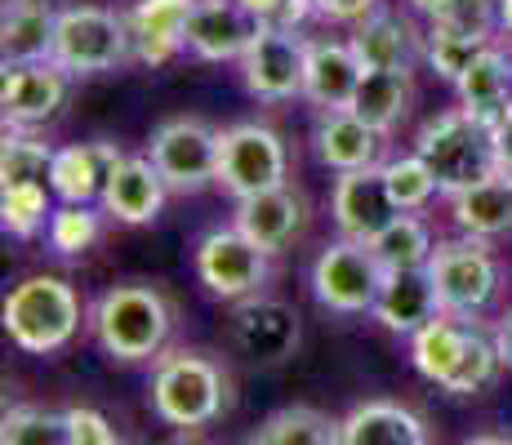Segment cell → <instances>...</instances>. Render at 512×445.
<instances>
[{
	"label": "cell",
	"instance_id": "1",
	"mask_svg": "<svg viewBox=\"0 0 512 445\" xmlns=\"http://www.w3.org/2000/svg\"><path fill=\"white\" fill-rule=\"evenodd\" d=\"M85 325H90L103 356H112V361L121 365L156 361L174 334V303L161 285L125 281L98 294Z\"/></svg>",
	"mask_w": 512,
	"mask_h": 445
},
{
	"label": "cell",
	"instance_id": "8",
	"mask_svg": "<svg viewBox=\"0 0 512 445\" xmlns=\"http://www.w3.org/2000/svg\"><path fill=\"white\" fill-rule=\"evenodd\" d=\"M290 183V147L268 121H236L219 134V187L232 201Z\"/></svg>",
	"mask_w": 512,
	"mask_h": 445
},
{
	"label": "cell",
	"instance_id": "37",
	"mask_svg": "<svg viewBox=\"0 0 512 445\" xmlns=\"http://www.w3.org/2000/svg\"><path fill=\"white\" fill-rule=\"evenodd\" d=\"M428 27L450 36H468V41L495 45L499 32V0H446L428 14Z\"/></svg>",
	"mask_w": 512,
	"mask_h": 445
},
{
	"label": "cell",
	"instance_id": "44",
	"mask_svg": "<svg viewBox=\"0 0 512 445\" xmlns=\"http://www.w3.org/2000/svg\"><path fill=\"white\" fill-rule=\"evenodd\" d=\"M495 339H499V348H504V361L512 365V308L499 316V325H495Z\"/></svg>",
	"mask_w": 512,
	"mask_h": 445
},
{
	"label": "cell",
	"instance_id": "16",
	"mask_svg": "<svg viewBox=\"0 0 512 445\" xmlns=\"http://www.w3.org/2000/svg\"><path fill=\"white\" fill-rule=\"evenodd\" d=\"M312 156L326 165L330 174H357L379 170L388 161V134H379L357 112H317L312 121Z\"/></svg>",
	"mask_w": 512,
	"mask_h": 445
},
{
	"label": "cell",
	"instance_id": "9",
	"mask_svg": "<svg viewBox=\"0 0 512 445\" xmlns=\"http://www.w3.org/2000/svg\"><path fill=\"white\" fill-rule=\"evenodd\" d=\"M192 267H196V281H201L214 299L245 303V299H254V294H263V285H268L272 254L259 250L236 223H228V227H210V232L196 241Z\"/></svg>",
	"mask_w": 512,
	"mask_h": 445
},
{
	"label": "cell",
	"instance_id": "6",
	"mask_svg": "<svg viewBox=\"0 0 512 445\" xmlns=\"http://www.w3.org/2000/svg\"><path fill=\"white\" fill-rule=\"evenodd\" d=\"M54 58L67 76H103L134 63V36L125 9L107 5H67L58 14Z\"/></svg>",
	"mask_w": 512,
	"mask_h": 445
},
{
	"label": "cell",
	"instance_id": "46",
	"mask_svg": "<svg viewBox=\"0 0 512 445\" xmlns=\"http://www.w3.org/2000/svg\"><path fill=\"white\" fill-rule=\"evenodd\" d=\"M499 32L512 36V0H499Z\"/></svg>",
	"mask_w": 512,
	"mask_h": 445
},
{
	"label": "cell",
	"instance_id": "25",
	"mask_svg": "<svg viewBox=\"0 0 512 445\" xmlns=\"http://www.w3.org/2000/svg\"><path fill=\"white\" fill-rule=\"evenodd\" d=\"M459 107H468L477 121H486L495 130L499 121L512 112V54L499 45H486L472 67L455 81Z\"/></svg>",
	"mask_w": 512,
	"mask_h": 445
},
{
	"label": "cell",
	"instance_id": "33",
	"mask_svg": "<svg viewBox=\"0 0 512 445\" xmlns=\"http://www.w3.org/2000/svg\"><path fill=\"white\" fill-rule=\"evenodd\" d=\"M54 152L58 147L45 143L36 130H5V147H0V187L49 183Z\"/></svg>",
	"mask_w": 512,
	"mask_h": 445
},
{
	"label": "cell",
	"instance_id": "21",
	"mask_svg": "<svg viewBox=\"0 0 512 445\" xmlns=\"http://www.w3.org/2000/svg\"><path fill=\"white\" fill-rule=\"evenodd\" d=\"M196 0H134L125 9L134 36V63L165 67L187 49V23Z\"/></svg>",
	"mask_w": 512,
	"mask_h": 445
},
{
	"label": "cell",
	"instance_id": "5",
	"mask_svg": "<svg viewBox=\"0 0 512 445\" xmlns=\"http://www.w3.org/2000/svg\"><path fill=\"white\" fill-rule=\"evenodd\" d=\"M428 272H432V285H437L441 312L468 325H481V316L495 308L499 285H504L495 241H477V236H464V232L455 241H437Z\"/></svg>",
	"mask_w": 512,
	"mask_h": 445
},
{
	"label": "cell",
	"instance_id": "20",
	"mask_svg": "<svg viewBox=\"0 0 512 445\" xmlns=\"http://www.w3.org/2000/svg\"><path fill=\"white\" fill-rule=\"evenodd\" d=\"M125 161V152L107 138H94V143H72L54 152V170H49V192L63 205H94L103 201V187L112 170Z\"/></svg>",
	"mask_w": 512,
	"mask_h": 445
},
{
	"label": "cell",
	"instance_id": "36",
	"mask_svg": "<svg viewBox=\"0 0 512 445\" xmlns=\"http://www.w3.org/2000/svg\"><path fill=\"white\" fill-rule=\"evenodd\" d=\"M49 219H54V192L49 183H32V187H0V227L18 241H32L41 236Z\"/></svg>",
	"mask_w": 512,
	"mask_h": 445
},
{
	"label": "cell",
	"instance_id": "43",
	"mask_svg": "<svg viewBox=\"0 0 512 445\" xmlns=\"http://www.w3.org/2000/svg\"><path fill=\"white\" fill-rule=\"evenodd\" d=\"M236 5L245 9V14H254L259 23H277L281 18V9L290 5V0H236Z\"/></svg>",
	"mask_w": 512,
	"mask_h": 445
},
{
	"label": "cell",
	"instance_id": "47",
	"mask_svg": "<svg viewBox=\"0 0 512 445\" xmlns=\"http://www.w3.org/2000/svg\"><path fill=\"white\" fill-rule=\"evenodd\" d=\"M406 5L415 9V14H423V18H428L432 9H437V5H446V0H406Z\"/></svg>",
	"mask_w": 512,
	"mask_h": 445
},
{
	"label": "cell",
	"instance_id": "26",
	"mask_svg": "<svg viewBox=\"0 0 512 445\" xmlns=\"http://www.w3.org/2000/svg\"><path fill=\"white\" fill-rule=\"evenodd\" d=\"M446 201H450V219L464 236H477V241L512 236V178L490 174L481 183L464 187V192L446 196Z\"/></svg>",
	"mask_w": 512,
	"mask_h": 445
},
{
	"label": "cell",
	"instance_id": "38",
	"mask_svg": "<svg viewBox=\"0 0 512 445\" xmlns=\"http://www.w3.org/2000/svg\"><path fill=\"white\" fill-rule=\"evenodd\" d=\"M0 445H67V419L45 405H9L0 419Z\"/></svg>",
	"mask_w": 512,
	"mask_h": 445
},
{
	"label": "cell",
	"instance_id": "22",
	"mask_svg": "<svg viewBox=\"0 0 512 445\" xmlns=\"http://www.w3.org/2000/svg\"><path fill=\"white\" fill-rule=\"evenodd\" d=\"M370 316L383 325V330L401 334V339H415L423 325H432L437 316H446V312H441L437 285H432L428 267H401V272L383 276L379 303H374Z\"/></svg>",
	"mask_w": 512,
	"mask_h": 445
},
{
	"label": "cell",
	"instance_id": "4",
	"mask_svg": "<svg viewBox=\"0 0 512 445\" xmlns=\"http://www.w3.org/2000/svg\"><path fill=\"white\" fill-rule=\"evenodd\" d=\"M415 152L432 165L441 183V196H455L495 170V130L468 112V107H446L428 116L415 134Z\"/></svg>",
	"mask_w": 512,
	"mask_h": 445
},
{
	"label": "cell",
	"instance_id": "48",
	"mask_svg": "<svg viewBox=\"0 0 512 445\" xmlns=\"http://www.w3.org/2000/svg\"><path fill=\"white\" fill-rule=\"evenodd\" d=\"M121 445H125V441H121Z\"/></svg>",
	"mask_w": 512,
	"mask_h": 445
},
{
	"label": "cell",
	"instance_id": "23",
	"mask_svg": "<svg viewBox=\"0 0 512 445\" xmlns=\"http://www.w3.org/2000/svg\"><path fill=\"white\" fill-rule=\"evenodd\" d=\"M165 196H170V187H165L161 170H156L147 156H125L121 165L112 170L103 187V214L125 227H143V223H156L165 210Z\"/></svg>",
	"mask_w": 512,
	"mask_h": 445
},
{
	"label": "cell",
	"instance_id": "19",
	"mask_svg": "<svg viewBox=\"0 0 512 445\" xmlns=\"http://www.w3.org/2000/svg\"><path fill=\"white\" fill-rule=\"evenodd\" d=\"M254 32H259V18L245 14L236 0H196L192 23H187V54L201 63H241Z\"/></svg>",
	"mask_w": 512,
	"mask_h": 445
},
{
	"label": "cell",
	"instance_id": "29",
	"mask_svg": "<svg viewBox=\"0 0 512 445\" xmlns=\"http://www.w3.org/2000/svg\"><path fill=\"white\" fill-rule=\"evenodd\" d=\"M468 321H455V316H437L432 325H423V330L410 339V361H415V370L423 374L428 383H446L450 374H455L459 356H464V343H468Z\"/></svg>",
	"mask_w": 512,
	"mask_h": 445
},
{
	"label": "cell",
	"instance_id": "2",
	"mask_svg": "<svg viewBox=\"0 0 512 445\" xmlns=\"http://www.w3.org/2000/svg\"><path fill=\"white\" fill-rule=\"evenodd\" d=\"M152 414L170 428H205L223 419L232 405V374L223 361L192 348L161 352L152 361V383H147Z\"/></svg>",
	"mask_w": 512,
	"mask_h": 445
},
{
	"label": "cell",
	"instance_id": "40",
	"mask_svg": "<svg viewBox=\"0 0 512 445\" xmlns=\"http://www.w3.org/2000/svg\"><path fill=\"white\" fill-rule=\"evenodd\" d=\"M63 419H67V445H121L112 419L103 410H94V405H72V410H63Z\"/></svg>",
	"mask_w": 512,
	"mask_h": 445
},
{
	"label": "cell",
	"instance_id": "35",
	"mask_svg": "<svg viewBox=\"0 0 512 445\" xmlns=\"http://www.w3.org/2000/svg\"><path fill=\"white\" fill-rule=\"evenodd\" d=\"M103 236V210L94 205H54V219L45 227V241L58 259H85Z\"/></svg>",
	"mask_w": 512,
	"mask_h": 445
},
{
	"label": "cell",
	"instance_id": "10",
	"mask_svg": "<svg viewBox=\"0 0 512 445\" xmlns=\"http://www.w3.org/2000/svg\"><path fill=\"white\" fill-rule=\"evenodd\" d=\"M383 263L374 259L370 245L361 241H330L312 263V294L326 312L339 316H366L379 303L383 290Z\"/></svg>",
	"mask_w": 512,
	"mask_h": 445
},
{
	"label": "cell",
	"instance_id": "11",
	"mask_svg": "<svg viewBox=\"0 0 512 445\" xmlns=\"http://www.w3.org/2000/svg\"><path fill=\"white\" fill-rule=\"evenodd\" d=\"M303 63H308V36L277 23H259L236 67H241V85L250 98L290 103V98H303Z\"/></svg>",
	"mask_w": 512,
	"mask_h": 445
},
{
	"label": "cell",
	"instance_id": "17",
	"mask_svg": "<svg viewBox=\"0 0 512 445\" xmlns=\"http://www.w3.org/2000/svg\"><path fill=\"white\" fill-rule=\"evenodd\" d=\"M352 54L366 72H415V63L428 54V32H419L397 9H374L352 27Z\"/></svg>",
	"mask_w": 512,
	"mask_h": 445
},
{
	"label": "cell",
	"instance_id": "14",
	"mask_svg": "<svg viewBox=\"0 0 512 445\" xmlns=\"http://www.w3.org/2000/svg\"><path fill=\"white\" fill-rule=\"evenodd\" d=\"M232 223L241 227L259 250H268L272 259H277V254L294 250V245L303 241V232H308V223H312V205L294 183H281V187H272V192L236 201Z\"/></svg>",
	"mask_w": 512,
	"mask_h": 445
},
{
	"label": "cell",
	"instance_id": "24",
	"mask_svg": "<svg viewBox=\"0 0 512 445\" xmlns=\"http://www.w3.org/2000/svg\"><path fill=\"white\" fill-rule=\"evenodd\" d=\"M339 445H432L428 423L401 401H361L339 419Z\"/></svg>",
	"mask_w": 512,
	"mask_h": 445
},
{
	"label": "cell",
	"instance_id": "42",
	"mask_svg": "<svg viewBox=\"0 0 512 445\" xmlns=\"http://www.w3.org/2000/svg\"><path fill=\"white\" fill-rule=\"evenodd\" d=\"M495 170L512 178V112L495 125Z\"/></svg>",
	"mask_w": 512,
	"mask_h": 445
},
{
	"label": "cell",
	"instance_id": "41",
	"mask_svg": "<svg viewBox=\"0 0 512 445\" xmlns=\"http://www.w3.org/2000/svg\"><path fill=\"white\" fill-rule=\"evenodd\" d=\"M317 5V18H330V23H348L357 27L366 14H374V9L383 5V0H312Z\"/></svg>",
	"mask_w": 512,
	"mask_h": 445
},
{
	"label": "cell",
	"instance_id": "3",
	"mask_svg": "<svg viewBox=\"0 0 512 445\" xmlns=\"http://www.w3.org/2000/svg\"><path fill=\"white\" fill-rule=\"evenodd\" d=\"M81 321H90L81 308V294L63 276H23L5 294V334L32 356L63 352L81 334Z\"/></svg>",
	"mask_w": 512,
	"mask_h": 445
},
{
	"label": "cell",
	"instance_id": "39",
	"mask_svg": "<svg viewBox=\"0 0 512 445\" xmlns=\"http://www.w3.org/2000/svg\"><path fill=\"white\" fill-rule=\"evenodd\" d=\"M481 49H486V41H468V36H450V32L428 27V54H423V63H428L446 85H455Z\"/></svg>",
	"mask_w": 512,
	"mask_h": 445
},
{
	"label": "cell",
	"instance_id": "27",
	"mask_svg": "<svg viewBox=\"0 0 512 445\" xmlns=\"http://www.w3.org/2000/svg\"><path fill=\"white\" fill-rule=\"evenodd\" d=\"M58 14L54 0H5V23H0V54L5 63H45L54 54Z\"/></svg>",
	"mask_w": 512,
	"mask_h": 445
},
{
	"label": "cell",
	"instance_id": "30",
	"mask_svg": "<svg viewBox=\"0 0 512 445\" xmlns=\"http://www.w3.org/2000/svg\"><path fill=\"white\" fill-rule=\"evenodd\" d=\"M245 445H339V419L317 405H285L268 414Z\"/></svg>",
	"mask_w": 512,
	"mask_h": 445
},
{
	"label": "cell",
	"instance_id": "34",
	"mask_svg": "<svg viewBox=\"0 0 512 445\" xmlns=\"http://www.w3.org/2000/svg\"><path fill=\"white\" fill-rule=\"evenodd\" d=\"M383 183H388V192H392V201H397L401 214L428 210V205L441 196L437 174H432V165L423 161L419 152L388 156V161H383Z\"/></svg>",
	"mask_w": 512,
	"mask_h": 445
},
{
	"label": "cell",
	"instance_id": "28",
	"mask_svg": "<svg viewBox=\"0 0 512 445\" xmlns=\"http://www.w3.org/2000/svg\"><path fill=\"white\" fill-rule=\"evenodd\" d=\"M410 107H415V72H366L352 98V112L388 138L401 130Z\"/></svg>",
	"mask_w": 512,
	"mask_h": 445
},
{
	"label": "cell",
	"instance_id": "15",
	"mask_svg": "<svg viewBox=\"0 0 512 445\" xmlns=\"http://www.w3.org/2000/svg\"><path fill=\"white\" fill-rule=\"evenodd\" d=\"M397 201H392L388 183H383V165L379 170H357V174H334L330 187V219L339 227L343 241H361L370 245L392 219H397Z\"/></svg>",
	"mask_w": 512,
	"mask_h": 445
},
{
	"label": "cell",
	"instance_id": "31",
	"mask_svg": "<svg viewBox=\"0 0 512 445\" xmlns=\"http://www.w3.org/2000/svg\"><path fill=\"white\" fill-rule=\"evenodd\" d=\"M504 348H499L495 334H486L481 325L468 330V343H464V356H459L455 374L441 383V392L450 397H481L486 388H495L499 374H504Z\"/></svg>",
	"mask_w": 512,
	"mask_h": 445
},
{
	"label": "cell",
	"instance_id": "32",
	"mask_svg": "<svg viewBox=\"0 0 512 445\" xmlns=\"http://www.w3.org/2000/svg\"><path fill=\"white\" fill-rule=\"evenodd\" d=\"M374 259L383 263V272H401V267H428L432 250H437V236H432L428 219L419 214H397L379 236L370 241Z\"/></svg>",
	"mask_w": 512,
	"mask_h": 445
},
{
	"label": "cell",
	"instance_id": "45",
	"mask_svg": "<svg viewBox=\"0 0 512 445\" xmlns=\"http://www.w3.org/2000/svg\"><path fill=\"white\" fill-rule=\"evenodd\" d=\"M464 445H512V437H504V432H477V437H468Z\"/></svg>",
	"mask_w": 512,
	"mask_h": 445
},
{
	"label": "cell",
	"instance_id": "12",
	"mask_svg": "<svg viewBox=\"0 0 512 445\" xmlns=\"http://www.w3.org/2000/svg\"><path fill=\"white\" fill-rule=\"evenodd\" d=\"M303 339L299 312L285 299H268V294H254V299L236 303L232 321H228V343L241 361L250 365H281L290 361L294 348Z\"/></svg>",
	"mask_w": 512,
	"mask_h": 445
},
{
	"label": "cell",
	"instance_id": "18",
	"mask_svg": "<svg viewBox=\"0 0 512 445\" xmlns=\"http://www.w3.org/2000/svg\"><path fill=\"white\" fill-rule=\"evenodd\" d=\"M361 58L352 54V41L308 36V63H303V98L317 112H348L361 89Z\"/></svg>",
	"mask_w": 512,
	"mask_h": 445
},
{
	"label": "cell",
	"instance_id": "7",
	"mask_svg": "<svg viewBox=\"0 0 512 445\" xmlns=\"http://www.w3.org/2000/svg\"><path fill=\"white\" fill-rule=\"evenodd\" d=\"M219 134L205 116H170L147 138V161L161 170L170 196H196L219 183Z\"/></svg>",
	"mask_w": 512,
	"mask_h": 445
},
{
	"label": "cell",
	"instance_id": "13",
	"mask_svg": "<svg viewBox=\"0 0 512 445\" xmlns=\"http://www.w3.org/2000/svg\"><path fill=\"white\" fill-rule=\"evenodd\" d=\"M72 76L45 58V63H5V85H0V116L5 130H41L67 103Z\"/></svg>",
	"mask_w": 512,
	"mask_h": 445
}]
</instances>
